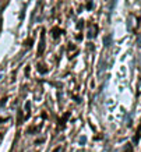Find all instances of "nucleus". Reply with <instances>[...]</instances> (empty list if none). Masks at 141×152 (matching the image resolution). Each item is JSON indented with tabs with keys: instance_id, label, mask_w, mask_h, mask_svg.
<instances>
[{
	"instance_id": "f257e3e1",
	"label": "nucleus",
	"mask_w": 141,
	"mask_h": 152,
	"mask_svg": "<svg viewBox=\"0 0 141 152\" xmlns=\"http://www.w3.org/2000/svg\"><path fill=\"white\" fill-rule=\"evenodd\" d=\"M85 141H87V138L84 137V135H82V137H80V144H81V145H84V144H85Z\"/></svg>"
},
{
	"instance_id": "f03ea898",
	"label": "nucleus",
	"mask_w": 141,
	"mask_h": 152,
	"mask_svg": "<svg viewBox=\"0 0 141 152\" xmlns=\"http://www.w3.org/2000/svg\"><path fill=\"white\" fill-rule=\"evenodd\" d=\"M109 41H110V38H109V37L106 38V39H105V45H106V46H108V45H109Z\"/></svg>"
}]
</instances>
